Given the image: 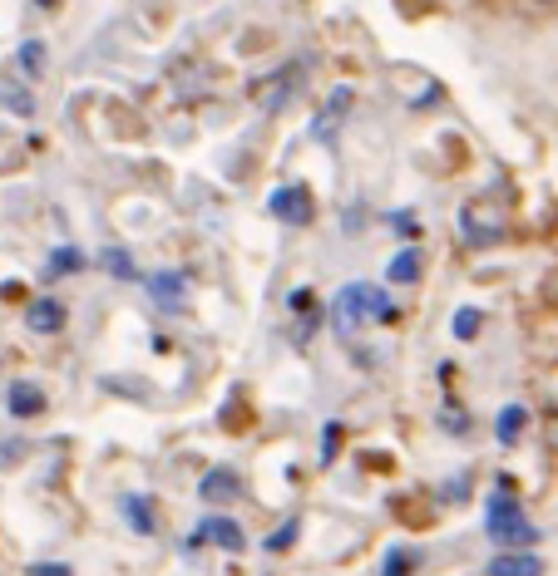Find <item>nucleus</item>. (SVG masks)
<instances>
[{"mask_svg":"<svg viewBox=\"0 0 558 576\" xmlns=\"http://www.w3.org/2000/svg\"><path fill=\"white\" fill-rule=\"evenodd\" d=\"M395 316H401L395 301L371 281H346L332 301V326L341 340H351L361 326H371V320H395Z\"/></svg>","mask_w":558,"mask_h":576,"instance_id":"f257e3e1","label":"nucleus"},{"mask_svg":"<svg viewBox=\"0 0 558 576\" xmlns=\"http://www.w3.org/2000/svg\"><path fill=\"white\" fill-rule=\"evenodd\" d=\"M484 533L495 537L499 547H515V552H529L533 543H539V527L523 517V508L509 493H495L489 498V508H484Z\"/></svg>","mask_w":558,"mask_h":576,"instance_id":"f03ea898","label":"nucleus"},{"mask_svg":"<svg viewBox=\"0 0 558 576\" xmlns=\"http://www.w3.org/2000/svg\"><path fill=\"white\" fill-rule=\"evenodd\" d=\"M188 547H223V552H243V547H247V533H243V523H233V517H227V513H213V517H203V523L193 527Z\"/></svg>","mask_w":558,"mask_h":576,"instance_id":"7ed1b4c3","label":"nucleus"},{"mask_svg":"<svg viewBox=\"0 0 558 576\" xmlns=\"http://www.w3.org/2000/svg\"><path fill=\"white\" fill-rule=\"evenodd\" d=\"M267 212L277 217V222H287V227H306L312 222V212H316L312 188H306V182H287V188H277L267 198Z\"/></svg>","mask_w":558,"mask_h":576,"instance_id":"20e7f679","label":"nucleus"},{"mask_svg":"<svg viewBox=\"0 0 558 576\" xmlns=\"http://www.w3.org/2000/svg\"><path fill=\"white\" fill-rule=\"evenodd\" d=\"M65 320H70V310H65V301H55V296H40V301L26 306V330L30 336H60Z\"/></svg>","mask_w":558,"mask_h":576,"instance_id":"39448f33","label":"nucleus"},{"mask_svg":"<svg viewBox=\"0 0 558 576\" xmlns=\"http://www.w3.org/2000/svg\"><path fill=\"white\" fill-rule=\"evenodd\" d=\"M198 498L203 503H233V498H243V478L233 474V468H208L198 483Z\"/></svg>","mask_w":558,"mask_h":576,"instance_id":"423d86ee","label":"nucleus"},{"mask_svg":"<svg viewBox=\"0 0 558 576\" xmlns=\"http://www.w3.org/2000/svg\"><path fill=\"white\" fill-rule=\"evenodd\" d=\"M484 576H544V557L539 552H499Z\"/></svg>","mask_w":558,"mask_h":576,"instance_id":"0eeeda50","label":"nucleus"},{"mask_svg":"<svg viewBox=\"0 0 558 576\" xmlns=\"http://www.w3.org/2000/svg\"><path fill=\"white\" fill-rule=\"evenodd\" d=\"M6 409L16 414V419H36V414H45V389L30 385V379H16V385L6 389Z\"/></svg>","mask_w":558,"mask_h":576,"instance_id":"6e6552de","label":"nucleus"},{"mask_svg":"<svg viewBox=\"0 0 558 576\" xmlns=\"http://www.w3.org/2000/svg\"><path fill=\"white\" fill-rule=\"evenodd\" d=\"M149 296L158 306L178 310V306H184V296H188V276L184 271H154L149 276Z\"/></svg>","mask_w":558,"mask_h":576,"instance_id":"1a4fd4ad","label":"nucleus"},{"mask_svg":"<svg viewBox=\"0 0 558 576\" xmlns=\"http://www.w3.org/2000/svg\"><path fill=\"white\" fill-rule=\"evenodd\" d=\"M523 429H529V409H523V405H505V409H499V419H495V439L499 444L515 448Z\"/></svg>","mask_w":558,"mask_h":576,"instance_id":"9d476101","label":"nucleus"},{"mask_svg":"<svg viewBox=\"0 0 558 576\" xmlns=\"http://www.w3.org/2000/svg\"><path fill=\"white\" fill-rule=\"evenodd\" d=\"M119 508H124V517H129V527H134L139 537H149V533H154V503L144 498V493H124Z\"/></svg>","mask_w":558,"mask_h":576,"instance_id":"9b49d317","label":"nucleus"},{"mask_svg":"<svg viewBox=\"0 0 558 576\" xmlns=\"http://www.w3.org/2000/svg\"><path fill=\"white\" fill-rule=\"evenodd\" d=\"M0 103H6L16 119H36V99H30V89H20V85H0Z\"/></svg>","mask_w":558,"mask_h":576,"instance_id":"f8f14e48","label":"nucleus"},{"mask_svg":"<svg viewBox=\"0 0 558 576\" xmlns=\"http://www.w3.org/2000/svg\"><path fill=\"white\" fill-rule=\"evenodd\" d=\"M99 261H105V271L119 276V281H134V276H139L134 257H129V251H119V247H105V251H99Z\"/></svg>","mask_w":558,"mask_h":576,"instance_id":"ddd939ff","label":"nucleus"},{"mask_svg":"<svg viewBox=\"0 0 558 576\" xmlns=\"http://www.w3.org/2000/svg\"><path fill=\"white\" fill-rule=\"evenodd\" d=\"M385 276H391V281H415V276H420V251H415V247L395 251L391 267H385Z\"/></svg>","mask_w":558,"mask_h":576,"instance_id":"4468645a","label":"nucleus"},{"mask_svg":"<svg viewBox=\"0 0 558 576\" xmlns=\"http://www.w3.org/2000/svg\"><path fill=\"white\" fill-rule=\"evenodd\" d=\"M75 271H85V251L55 247V251H50V276H75Z\"/></svg>","mask_w":558,"mask_h":576,"instance_id":"2eb2a0df","label":"nucleus"},{"mask_svg":"<svg viewBox=\"0 0 558 576\" xmlns=\"http://www.w3.org/2000/svg\"><path fill=\"white\" fill-rule=\"evenodd\" d=\"M45 60H50V50H45V40H26V44H20V69H26L30 79L45 75Z\"/></svg>","mask_w":558,"mask_h":576,"instance_id":"dca6fc26","label":"nucleus"},{"mask_svg":"<svg viewBox=\"0 0 558 576\" xmlns=\"http://www.w3.org/2000/svg\"><path fill=\"white\" fill-rule=\"evenodd\" d=\"M480 326H484V316L474 306L454 310V340H474V336H480Z\"/></svg>","mask_w":558,"mask_h":576,"instance_id":"f3484780","label":"nucleus"},{"mask_svg":"<svg viewBox=\"0 0 558 576\" xmlns=\"http://www.w3.org/2000/svg\"><path fill=\"white\" fill-rule=\"evenodd\" d=\"M415 562H420V552H410V547H395L391 557H385L381 576H410V572H415Z\"/></svg>","mask_w":558,"mask_h":576,"instance_id":"a211bd4d","label":"nucleus"},{"mask_svg":"<svg viewBox=\"0 0 558 576\" xmlns=\"http://www.w3.org/2000/svg\"><path fill=\"white\" fill-rule=\"evenodd\" d=\"M297 533H302V527H297V523L277 527V533H272V537H267V552H287L292 543H297Z\"/></svg>","mask_w":558,"mask_h":576,"instance_id":"6ab92c4d","label":"nucleus"},{"mask_svg":"<svg viewBox=\"0 0 558 576\" xmlns=\"http://www.w3.org/2000/svg\"><path fill=\"white\" fill-rule=\"evenodd\" d=\"M26 576H75L65 562H30V572Z\"/></svg>","mask_w":558,"mask_h":576,"instance_id":"aec40b11","label":"nucleus"},{"mask_svg":"<svg viewBox=\"0 0 558 576\" xmlns=\"http://www.w3.org/2000/svg\"><path fill=\"white\" fill-rule=\"evenodd\" d=\"M292 310H297V316H306V310H316V296L306 291V286H297V291H292V301H287Z\"/></svg>","mask_w":558,"mask_h":576,"instance_id":"412c9836","label":"nucleus"},{"mask_svg":"<svg viewBox=\"0 0 558 576\" xmlns=\"http://www.w3.org/2000/svg\"><path fill=\"white\" fill-rule=\"evenodd\" d=\"M336 444H341V424H326V444H322V464L336 458Z\"/></svg>","mask_w":558,"mask_h":576,"instance_id":"4be33fe9","label":"nucleus"},{"mask_svg":"<svg viewBox=\"0 0 558 576\" xmlns=\"http://www.w3.org/2000/svg\"><path fill=\"white\" fill-rule=\"evenodd\" d=\"M20 448H26V444H20V439L0 444V468H6V464H16V458H20Z\"/></svg>","mask_w":558,"mask_h":576,"instance_id":"5701e85b","label":"nucleus"},{"mask_svg":"<svg viewBox=\"0 0 558 576\" xmlns=\"http://www.w3.org/2000/svg\"><path fill=\"white\" fill-rule=\"evenodd\" d=\"M391 222H395V232H405V237H410V232H415V212H395V217H391Z\"/></svg>","mask_w":558,"mask_h":576,"instance_id":"b1692460","label":"nucleus"},{"mask_svg":"<svg viewBox=\"0 0 558 576\" xmlns=\"http://www.w3.org/2000/svg\"><path fill=\"white\" fill-rule=\"evenodd\" d=\"M446 429H450V434H464V414L454 409V405L446 409Z\"/></svg>","mask_w":558,"mask_h":576,"instance_id":"393cba45","label":"nucleus"},{"mask_svg":"<svg viewBox=\"0 0 558 576\" xmlns=\"http://www.w3.org/2000/svg\"><path fill=\"white\" fill-rule=\"evenodd\" d=\"M36 6H45V10H55V6H60V0H36Z\"/></svg>","mask_w":558,"mask_h":576,"instance_id":"a878e982","label":"nucleus"}]
</instances>
